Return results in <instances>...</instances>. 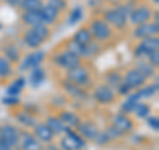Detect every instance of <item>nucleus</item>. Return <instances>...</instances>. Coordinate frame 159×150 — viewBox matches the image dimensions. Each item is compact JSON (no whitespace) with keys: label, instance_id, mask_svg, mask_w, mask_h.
<instances>
[{"label":"nucleus","instance_id":"1","mask_svg":"<svg viewBox=\"0 0 159 150\" xmlns=\"http://www.w3.org/2000/svg\"><path fill=\"white\" fill-rule=\"evenodd\" d=\"M129 13H130V11L127 9V7H119L117 9H110V11H107L105 13V20L116 28H122V27H125Z\"/></svg>","mask_w":159,"mask_h":150},{"label":"nucleus","instance_id":"2","mask_svg":"<svg viewBox=\"0 0 159 150\" xmlns=\"http://www.w3.org/2000/svg\"><path fill=\"white\" fill-rule=\"evenodd\" d=\"M159 48V39L157 36H150L142 40V43L135 48V56L142 57V56H148L151 52L158 51Z\"/></svg>","mask_w":159,"mask_h":150},{"label":"nucleus","instance_id":"3","mask_svg":"<svg viewBox=\"0 0 159 150\" xmlns=\"http://www.w3.org/2000/svg\"><path fill=\"white\" fill-rule=\"evenodd\" d=\"M65 132H66V137L61 139V148L64 150H80L85 146L84 139L77 133L69 130V129H66Z\"/></svg>","mask_w":159,"mask_h":150},{"label":"nucleus","instance_id":"4","mask_svg":"<svg viewBox=\"0 0 159 150\" xmlns=\"http://www.w3.org/2000/svg\"><path fill=\"white\" fill-rule=\"evenodd\" d=\"M90 35H93L98 40H106L110 37L111 31L106 21H103V20H94L90 26Z\"/></svg>","mask_w":159,"mask_h":150},{"label":"nucleus","instance_id":"5","mask_svg":"<svg viewBox=\"0 0 159 150\" xmlns=\"http://www.w3.org/2000/svg\"><path fill=\"white\" fill-rule=\"evenodd\" d=\"M150 17H151V11L145 6L138 7V8L130 11V21L137 27L147 23L148 20H150Z\"/></svg>","mask_w":159,"mask_h":150},{"label":"nucleus","instance_id":"6","mask_svg":"<svg viewBox=\"0 0 159 150\" xmlns=\"http://www.w3.org/2000/svg\"><path fill=\"white\" fill-rule=\"evenodd\" d=\"M57 63L61 68H65L68 71H70V69L80 65V57L76 56L74 53H72L70 51H65L58 54Z\"/></svg>","mask_w":159,"mask_h":150},{"label":"nucleus","instance_id":"7","mask_svg":"<svg viewBox=\"0 0 159 150\" xmlns=\"http://www.w3.org/2000/svg\"><path fill=\"white\" fill-rule=\"evenodd\" d=\"M68 80L70 81L72 84L77 85V87H80V85H84L88 82L89 80V73L85 68L82 67H76L70 69V71H68Z\"/></svg>","mask_w":159,"mask_h":150},{"label":"nucleus","instance_id":"8","mask_svg":"<svg viewBox=\"0 0 159 150\" xmlns=\"http://www.w3.org/2000/svg\"><path fill=\"white\" fill-rule=\"evenodd\" d=\"M44 56H45V54H44L43 51H37V52L29 53L28 56L23 60L21 65H20V69H21V71H28V69L39 68V65L43 63Z\"/></svg>","mask_w":159,"mask_h":150},{"label":"nucleus","instance_id":"9","mask_svg":"<svg viewBox=\"0 0 159 150\" xmlns=\"http://www.w3.org/2000/svg\"><path fill=\"white\" fill-rule=\"evenodd\" d=\"M146 81V77L138 71V69H131L129 71L125 76V84L129 87V89H137L139 87H142Z\"/></svg>","mask_w":159,"mask_h":150},{"label":"nucleus","instance_id":"10","mask_svg":"<svg viewBox=\"0 0 159 150\" xmlns=\"http://www.w3.org/2000/svg\"><path fill=\"white\" fill-rule=\"evenodd\" d=\"M17 132L16 129L11 125H4V126L0 128V141L9 145V146H13V145H16L17 142Z\"/></svg>","mask_w":159,"mask_h":150},{"label":"nucleus","instance_id":"11","mask_svg":"<svg viewBox=\"0 0 159 150\" xmlns=\"http://www.w3.org/2000/svg\"><path fill=\"white\" fill-rule=\"evenodd\" d=\"M159 31V27H158V23H145L142 24V26H138L135 28V31H134V35H135V37L138 39H146V37H150V36H154V35H157Z\"/></svg>","mask_w":159,"mask_h":150},{"label":"nucleus","instance_id":"12","mask_svg":"<svg viewBox=\"0 0 159 150\" xmlns=\"http://www.w3.org/2000/svg\"><path fill=\"white\" fill-rule=\"evenodd\" d=\"M93 96L98 102L109 104L114 100V92L110 87H107V85H101V87H98L96 91H94Z\"/></svg>","mask_w":159,"mask_h":150},{"label":"nucleus","instance_id":"13","mask_svg":"<svg viewBox=\"0 0 159 150\" xmlns=\"http://www.w3.org/2000/svg\"><path fill=\"white\" fill-rule=\"evenodd\" d=\"M77 126H78V132L81 133L86 139H94V138H96V136L98 134L97 126L93 122H90V121L80 122Z\"/></svg>","mask_w":159,"mask_h":150},{"label":"nucleus","instance_id":"14","mask_svg":"<svg viewBox=\"0 0 159 150\" xmlns=\"http://www.w3.org/2000/svg\"><path fill=\"white\" fill-rule=\"evenodd\" d=\"M113 126L121 133H125V132H130L131 130L133 124L126 116H123V114H117V116L114 117V120H113Z\"/></svg>","mask_w":159,"mask_h":150},{"label":"nucleus","instance_id":"15","mask_svg":"<svg viewBox=\"0 0 159 150\" xmlns=\"http://www.w3.org/2000/svg\"><path fill=\"white\" fill-rule=\"evenodd\" d=\"M34 134H36V137L43 142H51L54 136L52 130L45 124H37L36 126H34Z\"/></svg>","mask_w":159,"mask_h":150},{"label":"nucleus","instance_id":"16","mask_svg":"<svg viewBox=\"0 0 159 150\" xmlns=\"http://www.w3.org/2000/svg\"><path fill=\"white\" fill-rule=\"evenodd\" d=\"M23 21L28 24V26H39V24H44L43 23V17H41V12H40V9L39 11H25L23 13Z\"/></svg>","mask_w":159,"mask_h":150},{"label":"nucleus","instance_id":"17","mask_svg":"<svg viewBox=\"0 0 159 150\" xmlns=\"http://www.w3.org/2000/svg\"><path fill=\"white\" fill-rule=\"evenodd\" d=\"M40 12H41V17H43V23L44 24H52L58 16V12L54 8H52L51 6L41 7L40 8Z\"/></svg>","mask_w":159,"mask_h":150},{"label":"nucleus","instance_id":"18","mask_svg":"<svg viewBox=\"0 0 159 150\" xmlns=\"http://www.w3.org/2000/svg\"><path fill=\"white\" fill-rule=\"evenodd\" d=\"M45 125H47L49 129H51L53 134H61V133H64V132L66 130L65 125H64L61 122V120L57 118V117H49L47 120Z\"/></svg>","mask_w":159,"mask_h":150},{"label":"nucleus","instance_id":"19","mask_svg":"<svg viewBox=\"0 0 159 150\" xmlns=\"http://www.w3.org/2000/svg\"><path fill=\"white\" fill-rule=\"evenodd\" d=\"M90 40H92L90 31L86 28H82V29H80V31H77V33L74 35L73 41L80 44V45H86V44L90 43Z\"/></svg>","mask_w":159,"mask_h":150},{"label":"nucleus","instance_id":"20","mask_svg":"<svg viewBox=\"0 0 159 150\" xmlns=\"http://www.w3.org/2000/svg\"><path fill=\"white\" fill-rule=\"evenodd\" d=\"M23 150H41V143H40L34 137L29 136V134H24Z\"/></svg>","mask_w":159,"mask_h":150},{"label":"nucleus","instance_id":"21","mask_svg":"<svg viewBox=\"0 0 159 150\" xmlns=\"http://www.w3.org/2000/svg\"><path fill=\"white\" fill-rule=\"evenodd\" d=\"M60 120H61V122L64 125H68V126H77V125L80 124V118L78 116H76L74 113L72 112H62L61 116H60Z\"/></svg>","mask_w":159,"mask_h":150},{"label":"nucleus","instance_id":"22","mask_svg":"<svg viewBox=\"0 0 159 150\" xmlns=\"http://www.w3.org/2000/svg\"><path fill=\"white\" fill-rule=\"evenodd\" d=\"M24 41H25V44L28 47H31V48H37L41 45V43H43V40L37 37L36 35L33 33L32 29H29V31L25 33V36H24Z\"/></svg>","mask_w":159,"mask_h":150},{"label":"nucleus","instance_id":"23","mask_svg":"<svg viewBox=\"0 0 159 150\" xmlns=\"http://www.w3.org/2000/svg\"><path fill=\"white\" fill-rule=\"evenodd\" d=\"M44 80H45V73H44V71L40 68H34L31 74V84L33 85V88L40 87V84H41Z\"/></svg>","mask_w":159,"mask_h":150},{"label":"nucleus","instance_id":"24","mask_svg":"<svg viewBox=\"0 0 159 150\" xmlns=\"http://www.w3.org/2000/svg\"><path fill=\"white\" fill-rule=\"evenodd\" d=\"M158 91V84L155 85H150V87H145L143 89H141V91H138L135 93V96L138 100H141V98H148V97H152L154 94L157 93Z\"/></svg>","mask_w":159,"mask_h":150},{"label":"nucleus","instance_id":"25","mask_svg":"<svg viewBox=\"0 0 159 150\" xmlns=\"http://www.w3.org/2000/svg\"><path fill=\"white\" fill-rule=\"evenodd\" d=\"M137 105H138V98H137L135 94H131V96H129V98L126 100L125 102H123L122 110L125 113H131V112L135 110Z\"/></svg>","mask_w":159,"mask_h":150},{"label":"nucleus","instance_id":"26","mask_svg":"<svg viewBox=\"0 0 159 150\" xmlns=\"http://www.w3.org/2000/svg\"><path fill=\"white\" fill-rule=\"evenodd\" d=\"M24 87V80L23 78H19L16 80L13 84H11L8 87L7 89V93H8V96H13V97H17L19 96V93L21 92V89Z\"/></svg>","mask_w":159,"mask_h":150},{"label":"nucleus","instance_id":"27","mask_svg":"<svg viewBox=\"0 0 159 150\" xmlns=\"http://www.w3.org/2000/svg\"><path fill=\"white\" fill-rule=\"evenodd\" d=\"M20 6L25 11H39L41 8V2L40 0H21Z\"/></svg>","mask_w":159,"mask_h":150},{"label":"nucleus","instance_id":"28","mask_svg":"<svg viewBox=\"0 0 159 150\" xmlns=\"http://www.w3.org/2000/svg\"><path fill=\"white\" fill-rule=\"evenodd\" d=\"M32 31H33V33L36 35L37 37L41 39L43 41L45 39H48V36H49V29L44 26V24H39V26L32 27Z\"/></svg>","mask_w":159,"mask_h":150},{"label":"nucleus","instance_id":"29","mask_svg":"<svg viewBox=\"0 0 159 150\" xmlns=\"http://www.w3.org/2000/svg\"><path fill=\"white\" fill-rule=\"evenodd\" d=\"M11 73V64L6 57H0V77H7Z\"/></svg>","mask_w":159,"mask_h":150},{"label":"nucleus","instance_id":"30","mask_svg":"<svg viewBox=\"0 0 159 150\" xmlns=\"http://www.w3.org/2000/svg\"><path fill=\"white\" fill-rule=\"evenodd\" d=\"M6 59L8 61H17L19 60V51L15 45H9L6 48Z\"/></svg>","mask_w":159,"mask_h":150},{"label":"nucleus","instance_id":"31","mask_svg":"<svg viewBox=\"0 0 159 150\" xmlns=\"http://www.w3.org/2000/svg\"><path fill=\"white\" fill-rule=\"evenodd\" d=\"M68 51H70L72 53H74L76 56H84V52H85V45H80V44L70 41L68 45Z\"/></svg>","mask_w":159,"mask_h":150},{"label":"nucleus","instance_id":"32","mask_svg":"<svg viewBox=\"0 0 159 150\" xmlns=\"http://www.w3.org/2000/svg\"><path fill=\"white\" fill-rule=\"evenodd\" d=\"M134 113H135L139 118H146V117H148V114H150V108H148L146 104H138Z\"/></svg>","mask_w":159,"mask_h":150},{"label":"nucleus","instance_id":"33","mask_svg":"<svg viewBox=\"0 0 159 150\" xmlns=\"http://www.w3.org/2000/svg\"><path fill=\"white\" fill-rule=\"evenodd\" d=\"M137 69H138V71L141 72L145 77H150L151 74L154 73V67H151L150 64H147V63H139Z\"/></svg>","mask_w":159,"mask_h":150},{"label":"nucleus","instance_id":"34","mask_svg":"<svg viewBox=\"0 0 159 150\" xmlns=\"http://www.w3.org/2000/svg\"><path fill=\"white\" fill-rule=\"evenodd\" d=\"M81 19H82V8L77 7V8H74L73 11L70 12V16H69V23L73 26V24H77Z\"/></svg>","mask_w":159,"mask_h":150},{"label":"nucleus","instance_id":"35","mask_svg":"<svg viewBox=\"0 0 159 150\" xmlns=\"http://www.w3.org/2000/svg\"><path fill=\"white\" fill-rule=\"evenodd\" d=\"M64 87H65V89L72 94L73 97H80V96H82L84 92L80 89V87H77V85H74V84H68V82H64Z\"/></svg>","mask_w":159,"mask_h":150},{"label":"nucleus","instance_id":"36","mask_svg":"<svg viewBox=\"0 0 159 150\" xmlns=\"http://www.w3.org/2000/svg\"><path fill=\"white\" fill-rule=\"evenodd\" d=\"M121 81H122V78H121V76H119V74H117V73H110V74L107 76V82H109L107 87L118 88L119 84H122Z\"/></svg>","mask_w":159,"mask_h":150},{"label":"nucleus","instance_id":"37","mask_svg":"<svg viewBox=\"0 0 159 150\" xmlns=\"http://www.w3.org/2000/svg\"><path fill=\"white\" fill-rule=\"evenodd\" d=\"M17 120H19V122H21L23 125H25V126H32V125H34V118L27 113L17 114Z\"/></svg>","mask_w":159,"mask_h":150},{"label":"nucleus","instance_id":"38","mask_svg":"<svg viewBox=\"0 0 159 150\" xmlns=\"http://www.w3.org/2000/svg\"><path fill=\"white\" fill-rule=\"evenodd\" d=\"M48 6H51L52 8L56 9L57 12H60L66 7V2L65 0H48Z\"/></svg>","mask_w":159,"mask_h":150},{"label":"nucleus","instance_id":"39","mask_svg":"<svg viewBox=\"0 0 159 150\" xmlns=\"http://www.w3.org/2000/svg\"><path fill=\"white\" fill-rule=\"evenodd\" d=\"M147 57H148V60H150V65H151V67L157 68V67L159 65V52H158V51L151 52Z\"/></svg>","mask_w":159,"mask_h":150},{"label":"nucleus","instance_id":"40","mask_svg":"<svg viewBox=\"0 0 159 150\" xmlns=\"http://www.w3.org/2000/svg\"><path fill=\"white\" fill-rule=\"evenodd\" d=\"M94 141H96L97 143H101V145H105V143H107L110 139L107 138V136L105 133H99L98 132V134L96 136V138H94Z\"/></svg>","mask_w":159,"mask_h":150},{"label":"nucleus","instance_id":"41","mask_svg":"<svg viewBox=\"0 0 159 150\" xmlns=\"http://www.w3.org/2000/svg\"><path fill=\"white\" fill-rule=\"evenodd\" d=\"M147 122H148V126H150L151 129H154V130H158L159 129V120H158V117L147 118Z\"/></svg>","mask_w":159,"mask_h":150},{"label":"nucleus","instance_id":"42","mask_svg":"<svg viewBox=\"0 0 159 150\" xmlns=\"http://www.w3.org/2000/svg\"><path fill=\"white\" fill-rule=\"evenodd\" d=\"M118 92L121 93V94H127L129 92H130V89H129L127 85L123 82V84H119V87H118Z\"/></svg>","mask_w":159,"mask_h":150},{"label":"nucleus","instance_id":"43","mask_svg":"<svg viewBox=\"0 0 159 150\" xmlns=\"http://www.w3.org/2000/svg\"><path fill=\"white\" fill-rule=\"evenodd\" d=\"M17 101H19V98H17V97H13V96H8V97H6V98H3V102H4V104H11V102L16 104Z\"/></svg>","mask_w":159,"mask_h":150},{"label":"nucleus","instance_id":"44","mask_svg":"<svg viewBox=\"0 0 159 150\" xmlns=\"http://www.w3.org/2000/svg\"><path fill=\"white\" fill-rule=\"evenodd\" d=\"M6 3L9 4V6L15 7V6H19V4L21 3V0H6Z\"/></svg>","mask_w":159,"mask_h":150},{"label":"nucleus","instance_id":"45","mask_svg":"<svg viewBox=\"0 0 159 150\" xmlns=\"http://www.w3.org/2000/svg\"><path fill=\"white\" fill-rule=\"evenodd\" d=\"M12 148L9 146V145H7V143H4V142H2L0 141V150H11Z\"/></svg>","mask_w":159,"mask_h":150},{"label":"nucleus","instance_id":"46","mask_svg":"<svg viewBox=\"0 0 159 150\" xmlns=\"http://www.w3.org/2000/svg\"><path fill=\"white\" fill-rule=\"evenodd\" d=\"M107 2H110V3H117V2H119V0H107Z\"/></svg>","mask_w":159,"mask_h":150},{"label":"nucleus","instance_id":"47","mask_svg":"<svg viewBox=\"0 0 159 150\" xmlns=\"http://www.w3.org/2000/svg\"><path fill=\"white\" fill-rule=\"evenodd\" d=\"M154 2H155V3H159V0H154Z\"/></svg>","mask_w":159,"mask_h":150}]
</instances>
